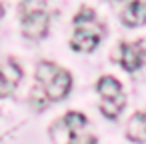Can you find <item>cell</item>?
<instances>
[{
	"label": "cell",
	"mask_w": 146,
	"mask_h": 144,
	"mask_svg": "<svg viewBox=\"0 0 146 144\" xmlns=\"http://www.w3.org/2000/svg\"><path fill=\"white\" fill-rule=\"evenodd\" d=\"M48 24H50V18L42 10L26 12L22 18V30L28 38H44L48 32Z\"/></svg>",
	"instance_id": "obj_1"
},
{
	"label": "cell",
	"mask_w": 146,
	"mask_h": 144,
	"mask_svg": "<svg viewBox=\"0 0 146 144\" xmlns=\"http://www.w3.org/2000/svg\"><path fill=\"white\" fill-rule=\"evenodd\" d=\"M70 86H72V76H70L66 70L60 68V70L54 74V78H52L48 84L42 86V90H44V94H46L48 100H60V98H64V96L68 94Z\"/></svg>",
	"instance_id": "obj_2"
},
{
	"label": "cell",
	"mask_w": 146,
	"mask_h": 144,
	"mask_svg": "<svg viewBox=\"0 0 146 144\" xmlns=\"http://www.w3.org/2000/svg\"><path fill=\"white\" fill-rule=\"evenodd\" d=\"M120 48H122L120 62H122L124 70H128V72L138 70L144 62V42L138 40L136 44H122Z\"/></svg>",
	"instance_id": "obj_3"
},
{
	"label": "cell",
	"mask_w": 146,
	"mask_h": 144,
	"mask_svg": "<svg viewBox=\"0 0 146 144\" xmlns=\"http://www.w3.org/2000/svg\"><path fill=\"white\" fill-rule=\"evenodd\" d=\"M100 42V34L96 30H88V28H78L70 40V46L74 50H84V52H90L96 48V44Z\"/></svg>",
	"instance_id": "obj_4"
},
{
	"label": "cell",
	"mask_w": 146,
	"mask_h": 144,
	"mask_svg": "<svg viewBox=\"0 0 146 144\" xmlns=\"http://www.w3.org/2000/svg\"><path fill=\"white\" fill-rule=\"evenodd\" d=\"M128 138L136 144H142L146 140V118H144V112H136L130 122H128V130H126Z\"/></svg>",
	"instance_id": "obj_5"
},
{
	"label": "cell",
	"mask_w": 146,
	"mask_h": 144,
	"mask_svg": "<svg viewBox=\"0 0 146 144\" xmlns=\"http://www.w3.org/2000/svg\"><path fill=\"white\" fill-rule=\"evenodd\" d=\"M146 20V12H144V2L142 0H134L130 2V6L122 12V22L126 26H140Z\"/></svg>",
	"instance_id": "obj_6"
},
{
	"label": "cell",
	"mask_w": 146,
	"mask_h": 144,
	"mask_svg": "<svg viewBox=\"0 0 146 144\" xmlns=\"http://www.w3.org/2000/svg\"><path fill=\"white\" fill-rule=\"evenodd\" d=\"M96 88H98L102 100H110V98H116L118 94H122V86H120V82H118L116 78H112V76H104V78H100L98 84H96Z\"/></svg>",
	"instance_id": "obj_7"
},
{
	"label": "cell",
	"mask_w": 146,
	"mask_h": 144,
	"mask_svg": "<svg viewBox=\"0 0 146 144\" xmlns=\"http://www.w3.org/2000/svg\"><path fill=\"white\" fill-rule=\"evenodd\" d=\"M0 74H2V78H4V82H6V86L12 90L18 82H20V78H22V70H20V66L14 62V60H8V64H4V68L0 70Z\"/></svg>",
	"instance_id": "obj_8"
},
{
	"label": "cell",
	"mask_w": 146,
	"mask_h": 144,
	"mask_svg": "<svg viewBox=\"0 0 146 144\" xmlns=\"http://www.w3.org/2000/svg\"><path fill=\"white\" fill-rule=\"evenodd\" d=\"M122 106H124V96H122V94H118L116 98L102 100V104H100V110L104 112V116H108V118H116V116L120 114Z\"/></svg>",
	"instance_id": "obj_9"
},
{
	"label": "cell",
	"mask_w": 146,
	"mask_h": 144,
	"mask_svg": "<svg viewBox=\"0 0 146 144\" xmlns=\"http://www.w3.org/2000/svg\"><path fill=\"white\" fill-rule=\"evenodd\" d=\"M58 70H60V68H58L56 64H52V62H40L38 68H36V78H38L40 86L48 84V82L54 78V74H56Z\"/></svg>",
	"instance_id": "obj_10"
},
{
	"label": "cell",
	"mask_w": 146,
	"mask_h": 144,
	"mask_svg": "<svg viewBox=\"0 0 146 144\" xmlns=\"http://www.w3.org/2000/svg\"><path fill=\"white\" fill-rule=\"evenodd\" d=\"M64 124H66V128H68L70 134H80V130H82L84 124H86V118H84V114H80V112H68V114L64 116Z\"/></svg>",
	"instance_id": "obj_11"
},
{
	"label": "cell",
	"mask_w": 146,
	"mask_h": 144,
	"mask_svg": "<svg viewBox=\"0 0 146 144\" xmlns=\"http://www.w3.org/2000/svg\"><path fill=\"white\" fill-rule=\"evenodd\" d=\"M48 102H50V100L46 98V94H44L42 86H36V88L32 90V106H34L36 110H42Z\"/></svg>",
	"instance_id": "obj_12"
},
{
	"label": "cell",
	"mask_w": 146,
	"mask_h": 144,
	"mask_svg": "<svg viewBox=\"0 0 146 144\" xmlns=\"http://www.w3.org/2000/svg\"><path fill=\"white\" fill-rule=\"evenodd\" d=\"M90 22H94V10L90 8H82L74 16V24H90Z\"/></svg>",
	"instance_id": "obj_13"
},
{
	"label": "cell",
	"mask_w": 146,
	"mask_h": 144,
	"mask_svg": "<svg viewBox=\"0 0 146 144\" xmlns=\"http://www.w3.org/2000/svg\"><path fill=\"white\" fill-rule=\"evenodd\" d=\"M68 144H96V138L90 134H72Z\"/></svg>",
	"instance_id": "obj_14"
},
{
	"label": "cell",
	"mask_w": 146,
	"mask_h": 144,
	"mask_svg": "<svg viewBox=\"0 0 146 144\" xmlns=\"http://www.w3.org/2000/svg\"><path fill=\"white\" fill-rule=\"evenodd\" d=\"M8 92H10V88L6 86V82H4V78H2V74H0V98L6 96Z\"/></svg>",
	"instance_id": "obj_15"
}]
</instances>
